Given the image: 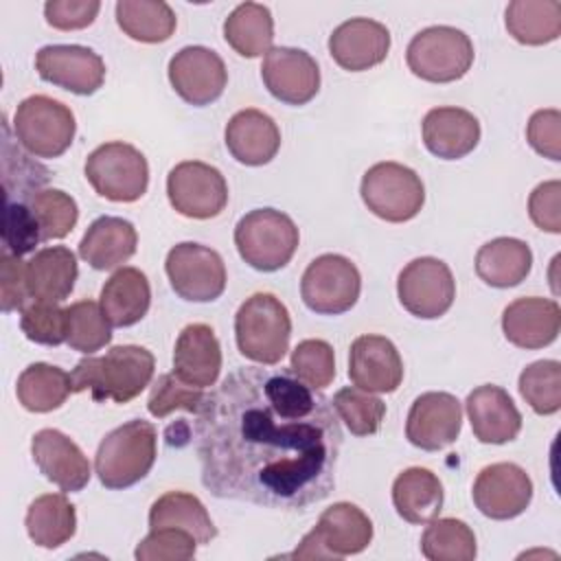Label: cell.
Masks as SVG:
<instances>
[{
	"label": "cell",
	"instance_id": "obj_1",
	"mask_svg": "<svg viewBox=\"0 0 561 561\" xmlns=\"http://www.w3.org/2000/svg\"><path fill=\"white\" fill-rule=\"evenodd\" d=\"M195 416L202 484L215 497L302 511L335 489L340 419L291 368H237Z\"/></svg>",
	"mask_w": 561,
	"mask_h": 561
},
{
	"label": "cell",
	"instance_id": "obj_2",
	"mask_svg": "<svg viewBox=\"0 0 561 561\" xmlns=\"http://www.w3.org/2000/svg\"><path fill=\"white\" fill-rule=\"evenodd\" d=\"M156 359L145 346L121 344L112 346L101 357H83L77 362L72 377V392L90 390L94 401L127 403L136 399L153 379Z\"/></svg>",
	"mask_w": 561,
	"mask_h": 561
},
{
	"label": "cell",
	"instance_id": "obj_3",
	"mask_svg": "<svg viewBox=\"0 0 561 561\" xmlns=\"http://www.w3.org/2000/svg\"><path fill=\"white\" fill-rule=\"evenodd\" d=\"M158 454V432L153 423L131 419L99 443L94 473L105 489L118 491L140 482L153 467Z\"/></svg>",
	"mask_w": 561,
	"mask_h": 561
},
{
	"label": "cell",
	"instance_id": "obj_4",
	"mask_svg": "<svg viewBox=\"0 0 561 561\" xmlns=\"http://www.w3.org/2000/svg\"><path fill=\"white\" fill-rule=\"evenodd\" d=\"M234 337L245 359L276 366L289 351L291 318L287 307L274 294H252L234 313Z\"/></svg>",
	"mask_w": 561,
	"mask_h": 561
},
{
	"label": "cell",
	"instance_id": "obj_5",
	"mask_svg": "<svg viewBox=\"0 0 561 561\" xmlns=\"http://www.w3.org/2000/svg\"><path fill=\"white\" fill-rule=\"evenodd\" d=\"M300 234L289 215L276 208H254L234 226V245L239 256L259 272H276L285 267Z\"/></svg>",
	"mask_w": 561,
	"mask_h": 561
},
{
	"label": "cell",
	"instance_id": "obj_6",
	"mask_svg": "<svg viewBox=\"0 0 561 561\" xmlns=\"http://www.w3.org/2000/svg\"><path fill=\"white\" fill-rule=\"evenodd\" d=\"M473 55L469 35L447 24L419 31L405 48V61L412 75L430 83H451L462 79L473 64Z\"/></svg>",
	"mask_w": 561,
	"mask_h": 561
},
{
	"label": "cell",
	"instance_id": "obj_7",
	"mask_svg": "<svg viewBox=\"0 0 561 561\" xmlns=\"http://www.w3.org/2000/svg\"><path fill=\"white\" fill-rule=\"evenodd\" d=\"M373 541L370 517L351 502H335L322 511L318 524L300 539L291 559H342L359 554Z\"/></svg>",
	"mask_w": 561,
	"mask_h": 561
},
{
	"label": "cell",
	"instance_id": "obj_8",
	"mask_svg": "<svg viewBox=\"0 0 561 561\" xmlns=\"http://www.w3.org/2000/svg\"><path fill=\"white\" fill-rule=\"evenodd\" d=\"M75 131L72 110L57 99L33 94L15 107L13 134L35 158H59L72 145Z\"/></svg>",
	"mask_w": 561,
	"mask_h": 561
},
{
	"label": "cell",
	"instance_id": "obj_9",
	"mask_svg": "<svg viewBox=\"0 0 561 561\" xmlns=\"http://www.w3.org/2000/svg\"><path fill=\"white\" fill-rule=\"evenodd\" d=\"M359 195L366 208L390 224L414 219L425 204V186L419 173L399 162H377L364 175Z\"/></svg>",
	"mask_w": 561,
	"mask_h": 561
},
{
	"label": "cell",
	"instance_id": "obj_10",
	"mask_svg": "<svg viewBox=\"0 0 561 561\" xmlns=\"http://www.w3.org/2000/svg\"><path fill=\"white\" fill-rule=\"evenodd\" d=\"M83 173L96 195L110 202H136L147 193L149 164L147 158L129 142L112 140L99 145L88 158Z\"/></svg>",
	"mask_w": 561,
	"mask_h": 561
},
{
	"label": "cell",
	"instance_id": "obj_11",
	"mask_svg": "<svg viewBox=\"0 0 561 561\" xmlns=\"http://www.w3.org/2000/svg\"><path fill=\"white\" fill-rule=\"evenodd\" d=\"M359 291V270L351 259L333 252L316 256L300 278L302 302L320 316L346 313L355 307Z\"/></svg>",
	"mask_w": 561,
	"mask_h": 561
},
{
	"label": "cell",
	"instance_id": "obj_12",
	"mask_svg": "<svg viewBox=\"0 0 561 561\" xmlns=\"http://www.w3.org/2000/svg\"><path fill=\"white\" fill-rule=\"evenodd\" d=\"M171 289L188 302H213L226 289V265L217 250L184 241L169 250L164 261Z\"/></svg>",
	"mask_w": 561,
	"mask_h": 561
},
{
	"label": "cell",
	"instance_id": "obj_13",
	"mask_svg": "<svg viewBox=\"0 0 561 561\" xmlns=\"http://www.w3.org/2000/svg\"><path fill=\"white\" fill-rule=\"evenodd\" d=\"M397 296L408 313L421 320H436L454 305L456 280L445 261L419 256L399 272Z\"/></svg>",
	"mask_w": 561,
	"mask_h": 561
},
{
	"label": "cell",
	"instance_id": "obj_14",
	"mask_svg": "<svg viewBox=\"0 0 561 561\" xmlns=\"http://www.w3.org/2000/svg\"><path fill=\"white\" fill-rule=\"evenodd\" d=\"M167 197L188 219H213L228 204V184L217 167L184 160L167 175Z\"/></svg>",
	"mask_w": 561,
	"mask_h": 561
},
{
	"label": "cell",
	"instance_id": "obj_15",
	"mask_svg": "<svg viewBox=\"0 0 561 561\" xmlns=\"http://www.w3.org/2000/svg\"><path fill=\"white\" fill-rule=\"evenodd\" d=\"M39 79L79 96L94 94L105 81V61L99 53L79 44H48L35 55Z\"/></svg>",
	"mask_w": 561,
	"mask_h": 561
},
{
	"label": "cell",
	"instance_id": "obj_16",
	"mask_svg": "<svg viewBox=\"0 0 561 561\" xmlns=\"http://www.w3.org/2000/svg\"><path fill=\"white\" fill-rule=\"evenodd\" d=\"M471 497L476 508L489 519H513L533 500V480L515 462L486 465L473 480Z\"/></svg>",
	"mask_w": 561,
	"mask_h": 561
},
{
	"label": "cell",
	"instance_id": "obj_17",
	"mask_svg": "<svg viewBox=\"0 0 561 561\" xmlns=\"http://www.w3.org/2000/svg\"><path fill=\"white\" fill-rule=\"evenodd\" d=\"M167 72L173 90L195 107L217 101L228 83L224 59L206 46H184L169 59Z\"/></svg>",
	"mask_w": 561,
	"mask_h": 561
},
{
	"label": "cell",
	"instance_id": "obj_18",
	"mask_svg": "<svg viewBox=\"0 0 561 561\" xmlns=\"http://www.w3.org/2000/svg\"><path fill=\"white\" fill-rule=\"evenodd\" d=\"M261 79L267 92L287 105H305L320 90V68L316 59L291 46H272L261 64Z\"/></svg>",
	"mask_w": 561,
	"mask_h": 561
},
{
	"label": "cell",
	"instance_id": "obj_19",
	"mask_svg": "<svg viewBox=\"0 0 561 561\" xmlns=\"http://www.w3.org/2000/svg\"><path fill=\"white\" fill-rule=\"evenodd\" d=\"M460 430L462 405L449 392H423L410 405L405 438L423 451L445 449L458 438Z\"/></svg>",
	"mask_w": 561,
	"mask_h": 561
},
{
	"label": "cell",
	"instance_id": "obj_20",
	"mask_svg": "<svg viewBox=\"0 0 561 561\" xmlns=\"http://www.w3.org/2000/svg\"><path fill=\"white\" fill-rule=\"evenodd\" d=\"M31 456L46 480L64 493L81 491L92 476L88 456L81 447L55 427H44L31 438Z\"/></svg>",
	"mask_w": 561,
	"mask_h": 561
},
{
	"label": "cell",
	"instance_id": "obj_21",
	"mask_svg": "<svg viewBox=\"0 0 561 561\" xmlns=\"http://www.w3.org/2000/svg\"><path fill=\"white\" fill-rule=\"evenodd\" d=\"M348 377L368 392H394L403 381V359L386 335L366 333L348 348Z\"/></svg>",
	"mask_w": 561,
	"mask_h": 561
},
{
	"label": "cell",
	"instance_id": "obj_22",
	"mask_svg": "<svg viewBox=\"0 0 561 561\" xmlns=\"http://www.w3.org/2000/svg\"><path fill=\"white\" fill-rule=\"evenodd\" d=\"M390 50V31L370 18H351L329 35V55L348 70L362 72L379 66Z\"/></svg>",
	"mask_w": 561,
	"mask_h": 561
},
{
	"label": "cell",
	"instance_id": "obj_23",
	"mask_svg": "<svg viewBox=\"0 0 561 561\" xmlns=\"http://www.w3.org/2000/svg\"><path fill=\"white\" fill-rule=\"evenodd\" d=\"M504 337L526 351L552 344L561 331V309L552 298L524 296L502 311Z\"/></svg>",
	"mask_w": 561,
	"mask_h": 561
},
{
	"label": "cell",
	"instance_id": "obj_24",
	"mask_svg": "<svg viewBox=\"0 0 561 561\" xmlns=\"http://www.w3.org/2000/svg\"><path fill=\"white\" fill-rule=\"evenodd\" d=\"M465 405L473 436L480 443L504 445L517 438L522 414L504 388L495 383L478 386L467 394Z\"/></svg>",
	"mask_w": 561,
	"mask_h": 561
},
{
	"label": "cell",
	"instance_id": "obj_25",
	"mask_svg": "<svg viewBox=\"0 0 561 561\" xmlns=\"http://www.w3.org/2000/svg\"><path fill=\"white\" fill-rule=\"evenodd\" d=\"M221 373V346L213 327L204 322L186 324L173 348V375L188 386L210 388Z\"/></svg>",
	"mask_w": 561,
	"mask_h": 561
},
{
	"label": "cell",
	"instance_id": "obj_26",
	"mask_svg": "<svg viewBox=\"0 0 561 561\" xmlns=\"http://www.w3.org/2000/svg\"><path fill=\"white\" fill-rule=\"evenodd\" d=\"M421 134L430 153L440 160H460L478 147L480 123L469 110L443 105L425 114Z\"/></svg>",
	"mask_w": 561,
	"mask_h": 561
},
{
	"label": "cell",
	"instance_id": "obj_27",
	"mask_svg": "<svg viewBox=\"0 0 561 561\" xmlns=\"http://www.w3.org/2000/svg\"><path fill=\"white\" fill-rule=\"evenodd\" d=\"M230 156L245 167H263L280 149V129L274 118L261 110H239L224 131Z\"/></svg>",
	"mask_w": 561,
	"mask_h": 561
},
{
	"label": "cell",
	"instance_id": "obj_28",
	"mask_svg": "<svg viewBox=\"0 0 561 561\" xmlns=\"http://www.w3.org/2000/svg\"><path fill=\"white\" fill-rule=\"evenodd\" d=\"M138 245V232L123 217L103 215L94 219L79 241V256L94 270H114L129 261Z\"/></svg>",
	"mask_w": 561,
	"mask_h": 561
},
{
	"label": "cell",
	"instance_id": "obj_29",
	"mask_svg": "<svg viewBox=\"0 0 561 561\" xmlns=\"http://www.w3.org/2000/svg\"><path fill=\"white\" fill-rule=\"evenodd\" d=\"M79 276L77 256L66 245L37 250L26 261V289L31 302H61L75 289Z\"/></svg>",
	"mask_w": 561,
	"mask_h": 561
},
{
	"label": "cell",
	"instance_id": "obj_30",
	"mask_svg": "<svg viewBox=\"0 0 561 561\" xmlns=\"http://www.w3.org/2000/svg\"><path fill=\"white\" fill-rule=\"evenodd\" d=\"M99 305L112 327H131L140 322L151 305V287L138 267H118L101 287Z\"/></svg>",
	"mask_w": 561,
	"mask_h": 561
},
{
	"label": "cell",
	"instance_id": "obj_31",
	"mask_svg": "<svg viewBox=\"0 0 561 561\" xmlns=\"http://www.w3.org/2000/svg\"><path fill=\"white\" fill-rule=\"evenodd\" d=\"M445 491L438 476L425 467L403 469L392 482V504L410 524H430L443 508Z\"/></svg>",
	"mask_w": 561,
	"mask_h": 561
},
{
	"label": "cell",
	"instance_id": "obj_32",
	"mask_svg": "<svg viewBox=\"0 0 561 561\" xmlns=\"http://www.w3.org/2000/svg\"><path fill=\"white\" fill-rule=\"evenodd\" d=\"M533 267V252L526 241L497 237L480 245L476 254V274L491 287L508 289L526 280Z\"/></svg>",
	"mask_w": 561,
	"mask_h": 561
},
{
	"label": "cell",
	"instance_id": "obj_33",
	"mask_svg": "<svg viewBox=\"0 0 561 561\" xmlns=\"http://www.w3.org/2000/svg\"><path fill=\"white\" fill-rule=\"evenodd\" d=\"M24 526L35 546L55 550L72 539L77 530V511L64 493H44L28 504Z\"/></svg>",
	"mask_w": 561,
	"mask_h": 561
},
{
	"label": "cell",
	"instance_id": "obj_34",
	"mask_svg": "<svg viewBox=\"0 0 561 561\" xmlns=\"http://www.w3.org/2000/svg\"><path fill=\"white\" fill-rule=\"evenodd\" d=\"M149 528H182L191 533L199 546L217 537V526L206 506L197 495L186 491H167L160 495L149 508Z\"/></svg>",
	"mask_w": 561,
	"mask_h": 561
},
{
	"label": "cell",
	"instance_id": "obj_35",
	"mask_svg": "<svg viewBox=\"0 0 561 561\" xmlns=\"http://www.w3.org/2000/svg\"><path fill=\"white\" fill-rule=\"evenodd\" d=\"M224 39L241 57H265L274 42L272 11L261 2H241L224 20Z\"/></svg>",
	"mask_w": 561,
	"mask_h": 561
},
{
	"label": "cell",
	"instance_id": "obj_36",
	"mask_svg": "<svg viewBox=\"0 0 561 561\" xmlns=\"http://www.w3.org/2000/svg\"><path fill=\"white\" fill-rule=\"evenodd\" d=\"M508 35L524 46H543L561 35V2L513 0L504 13Z\"/></svg>",
	"mask_w": 561,
	"mask_h": 561
},
{
	"label": "cell",
	"instance_id": "obj_37",
	"mask_svg": "<svg viewBox=\"0 0 561 561\" xmlns=\"http://www.w3.org/2000/svg\"><path fill=\"white\" fill-rule=\"evenodd\" d=\"M70 392H72V377L64 368L50 366L44 362L28 364L20 373L18 386H15V394L22 408L35 414L57 410L59 405H64Z\"/></svg>",
	"mask_w": 561,
	"mask_h": 561
},
{
	"label": "cell",
	"instance_id": "obj_38",
	"mask_svg": "<svg viewBox=\"0 0 561 561\" xmlns=\"http://www.w3.org/2000/svg\"><path fill=\"white\" fill-rule=\"evenodd\" d=\"M114 13L118 28L142 44L167 42L178 26V18L164 0H118Z\"/></svg>",
	"mask_w": 561,
	"mask_h": 561
},
{
	"label": "cell",
	"instance_id": "obj_39",
	"mask_svg": "<svg viewBox=\"0 0 561 561\" xmlns=\"http://www.w3.org/2000/svg\"><path fill=\"white\" fill-rule=\"evenodd\" d=\"M421 552L430 561H473L476 535L462 519L434 517L421 535Z\"/></svg>",
	"mask_w": 561,
	"mask_h": 561
},
{
	"label": "cell",
	"instance_id": "obj_40",
	"mask_svg": "<svg viewBox=\"0 0 561 561\" xmlns=\"http://www.w3.org/2000/svg\"><path fill=\"white\" fill-rule=\"evenodd\" d=\"M522 399L541 416L561 410V364L557 359H539L519 373L517 381Z\"/></svg>",
	"mask_w": 561,
	"mask_h": 561
},
{
	"label": "cell",
	"instance_id": "obj_41",
	"mask_svg": "<svg viewBox=\"0 0 561 561\" xmlns=\"http://www.w3.org/2000/svg\"><path fill=\"white\" fill-rule=\"evenodd\" d=\"M337 419L355 436H370L381 427L386 416V403L368 390L357 386L340 388L331 399Z\"/></svg>",
	"mask_w": 561,
	"mask_h": 561
},
{
	"label": "cell",
	"instance_id": "obj_42",
	"mask_svg": "<svg viewBox=\"0 0 561 561\" xmlns=\"http://www.w3.org/2000/svg\"><path fill=\"white\" fill-rule=\"evenodd\" d=\"M68 313V346L92 355L112 342V324L94 300H79L66 307Z\"/></svg>",
	"mask_w": 561,
	"mask_h": 561
},
{
	"label": "cell",
	"instance_id": "obj_43",
	"mask_svg": "<svg viewBox=\"0 0 561 561\" xmlns=\"http://www.w3.org/2000/svg\"><path fill=\"white\" fill-rule=\"evenodd\" d=\"M26 204L37 221L42 241L64 239L77 226V202L59 188H42Z\"/></svg>",
	"mask_w": 561,
	"mask_h": 561
},
{
	"label": "cell",
	"instance_id": "obj_44",
	"mask_svg": "<svg viewBox=\"0 0 561 561\" xmlns=\"http://www.w3.org/2000/svg\"><path fill=\"white\" fill-rule=\"evenodd\" d=\"M291 373L313 390L327 388L335 379V355L327 340H302L291 351Z\"/></svg>",
	"mask_w": 561,
	"mask_h": 561
},
{
	"label": "cell",
	"instance_id": "obj_45",
	"mask_svg": "<svg viewBox=\"0 0 561 561\" xmlns=\"http://www.w3.org/2000/svg\"><path fill=\"white\" fill-rule=\"evenodd\" d=\"M204 399H206L204 388L188 386L182 379H178L173 373H164L151 386V392L147 399V410L156 419H164L175 410H186V412L197 414Z\"/></svg>",
	"mask_w": 561,
	"mask_h": 561
},
{
	"label": "cell",
	"instance_id": "obj_46",
	"mask_svg": "<svg viewBox=\"0 0 561 561\" xmlns=\"http://www.w3.org/2000/svg\"><path fill=\"white\" fill-rule=\"evenodd\" d=\"M20 313L26 340L44 346H59L68 340V313L57 302H28Z\"/></svg>",
	"mask_w": 561,
	"mask_h": 561
},
{
	"label": "cell",
	"instance_id": "obj_47",
	"mask_svg": "<svg viewBox=\"0 0 561 561\" xmlns=\"http://www.w3.org/2000/svg\"><path fill=\"white\" fill-rule=\"evenodd\" d=\"M197 539L182 528H151V533L136 546L138 561H186L193 559Z\"/></svg>",
	"mask_w": 561,
	"mask_h": 561
},
{
	"label": "cell",
	"instance_id": "obj_48",
	"mask_svg": "<svg viewBox=\"0 0 561 561\" xmlns=\"http://www.w3.org/2000/svg\"><path fill=\"white\" fill-rule=\"evenodd\" d=\"M39 228L37 221L24 202H4L2 213V243L4 250L22 256L31 252L39 243Z\"/></svg>",
	"mask_w": 561,
	"mask_h": 561
},
{
	"label": "cell",
	"instance_id": "obj_49",
	"mask_svg": "<svg viewBox=\"0 0 561 561\" xmlns=\"http://www.w3.org/2000/svg\"><path fill=\"white\" fill-rule=\"evenodd\" d=\"M528 145L543 158L561 160V112L554 107L537 110L526 125Z\"/></svg>",
	"mask_w": 561,
	"mask_h": 561
},
{
	"label": "cell",
	"instance_id": "obj_50",
	"mask_svg": "<svg viewBox=\"0 0 561 561\" xmlns=\"http://www.w3.org/2000/svg\"><path fill=\"white\" fill-rule=\"evenodd\" d=\"M31 302L26 289V263L2 250L0 254V307L4 313L22 311Z\"/></svg>",
	"mask_w": 561,
	"mask_h": 561
},
{
	"label": "cell",
	"instance_id": "obj_51",
	"mask_svg": "<svg viewBox=\"0 0 561 561\" xmlns=\"http://www.w3.org/2000/svg\"><path fill=\"white\" fill-rule=\"evenodd\" d=\"M528 215L539 230L552 232V234L561 232V182L559 180H548L533 188L528 197Z\"/></svg>",
	"mask_w": 561,
	"mask_h": 561
},
{
	"label": "cell",
	"instance_id": "obj_52",
	"mask_svg": "<svg viewBox=\"0 0 561 561\" xmlns=\"http://www.w3.org/2000/svg\"><path fill=\"white\" fill-rule=\"evenodd\" d=\"M99 9V0H48L44 4V18L57 31H79L94 22Z\"/></svg>",
	"mask_w": 561,
	"mask_h": 561
}]
</instances>
